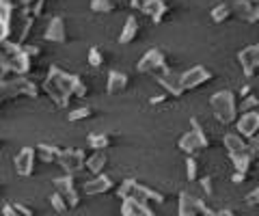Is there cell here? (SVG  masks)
Returning a JSON list of instances; mask_svg holds the SVG:
<instances>
[{
	"mask_svg": "<svg viewBox=\"0 0 259 216\" xmlns=\"http://www.w3.org/2000/svg\"><path fill=\"white\" fill-rule=\"evenodd\" d=\"M139 71L141 74H149V76H158L162 69H166V54L160 50V48H151L141 57L139 61Z\"/></svg>",
	"mask_w": 259,
	"mask_h": 216,
	"instance_id": "obj_6",
	"label": "cell"
},
{
	"mask_svg": "<svg viewBox=\"0 0 259 216\" xmlns=\"http://www.w3.org/2000/svg\"><path fill=\"white\" fill-rule=\"evenodd\" d=\"M229 158H231V162H233V171H240V173H248L250 166L255 164V158H253V151H250V145L244 151L229 154Z\"/></svg>",
	"mask_w": 259,
	"mask_h": 216,
	"instance_id": "obj_20",
	"label": "cell"
},
{
	"mask_svg": "<svg viewBox=\"0 0 259 216\" xmlns=\"http://www.w3.org/2000/svg\"><path fill=\"white\" fill-rule=\"evenodd\" d=\"M253 3H248V0H236V3L231 5V9H233V13L236 15H240L242 20H248V15H250V11H253Z\"/></svg>",
	"mask_w": 259,
	"mask_h": 216,
	"instance_id": "obj_29",
	"label": "cell"
},
{
	"mask_svg": "<svg viewBox=\"0 0 259 216\" xmlns=\"http://www.w3.org/2000/svg\"><path fill=\"white\" fill-rule=\"evenodd\" d=\"M41 91L50 98L59 108H67L74 98H87L89 87L80 76L69 74L61 67H50L41 80Z\"/></svg>",
	"mask_w": 259,
	"mask_h": 216,
	"instance_id": "obj_1",
	"label": "cell"
},
{
	"mask_svg": "<svg viewBox=\"0 0 259 216\" xmlns=\"http://www.w3.org/2000/svg\"><path fill=\"white\" fill-rule=\"evenodd\" d=\"M209 212L212 210L199 197H194L190 193L180 195V216H207Z\"/></svg>",
	"mask_w": 259,
	"mask_h": 216,
	"instance_id": "obj_13",
	"label": "cell"
},
{
	"mask_svg": "<svg viewBox=\"0 0 259 216\" xmlns=\"http://www.w3.org/2000/svg\"><path fill=\"white\" fill-rule=\"evenodd\" d=\"M248 3H253V5H259V0H248Z\"/></svg>",
	"mask_w": 259,
	"mask_h": 216,
	"instance_id": "obj_42",
	"label": "cell"
},
{
	"mask_svg": "<svg viewBox=\"0 0 259 216\" xmlns=\"http://www.w3.org/2000/svg\"><path fill=\"white\" fill-rule=\"evenodd\" d=\"M13 28V3L11 0H0V41L11 37Z\"/></svg>",
	"mask_w": 259,
	"mask_h": 216,
	"instance_id": "obj_16",
	"label": "cell"
},
{
	"mask_svg": "<svg viewBox=\"0 0 259 216\" xmlns=\"http://www.w3.org/2000/svg\"><path fill=\"white\" fill-rule=\"evenodd\" d=\"M212 80V71H209L205 65H197V67H190L182 74V82H184V91H192V89H199V87L207 84Z\"/></svg>",
	"mask_w": 259,
	"mask_h": 216,
	"instance_id": "obj_10",
	"label": "cell"
},
{
	"mask_svg": "<svg viewBox=\"0 0 259 216\" xmlns=\"http://www.w3.org/2000/svg\"><path fill=\"white\" fill-rule=\"evenodd\" d=\"M41 93V84L35 82L30 76H18L9 80H0V102L15 100V98H30L37 100Z\"/></svg>",
	"mask_w": 259,
	"mask_h": 216,
	"instance_id": "obj_4",
	"label": "cell"
},
{
	"mask_svg": "<svg viewBox=\"0 0 259 216\" xmlns=\"http://www.w3.org/2000/svg\"><path fill=\"white\" fill-rule=\"evenodd\" d=\"M253 110H259V95L250 93V95H246V98H242L240 113H253Z\"/></svg>",
	"mask_w": 259,
	"mask_h": 216,
	"instance_id": "obj_30",
	"label": "cell"
},
{
	"mask_svg": "<svg viewBox=\"0 0 259 216\" xmlns=\"http://www.w3.org/2000/svg\"><path fill=\"white\" fill-rule=\"evenodd\" d=\"M3 212H5V216H22V214H20L18 210H15V207H13V205H7V207H5V210H3Z\"/></svg>",
	"mask_w": 259,
	"mask_h": 216,
	"instance_id": "obj_40",
	"label": "cell"
},
{
	"mask_svg": "<svg viewBox=\"0 0 259 216\" xmlns=\"http://www.w3.org/2000/svg\"><path fill=\"white\" fill-rule=\"evenodd\" d=\"M250 93H253V87H250V84H244V87L240 89V98H246V95H250Z\"/></svg>",
	"mask_w": 259,
	"mask_h": 216,
	"instance_id": "obj_41",
	"label": "cell"
},
{
	"mask_svg": "<svg viewBox=\"0 0 259 216\" xmlns=\"http://www.w3.org/2000/svg\"><path fill=\"white\" fill-rule=\"evenodd\" d=\"M35 158H37V151L32 147L22 149L20 154L15 156V169H18V173L22 175V178L32 175V171H35Z\"/></svg>",
	"mask_w": 259,
	"mask_h": 216,
	"instance_id": "obj_17",
	"label": "cell"
},
{
	"mask_svg": "<svg viewBox=\"0 0 259 216\" xmlns=\"http://www.w3.org/2000/svg\"><path fill=\"white\" fill-rule=\"evenodd\" d=\"M246 205H259V186L246 195Z\"/></svg>",
	"mask_w": 259,
	"mask_h": 216,
	"instance_id": "obj_36",
	"label": "cell"
},
{
	"mask_svg": "<svg viewBox=\"0 0 259 216\" xmlns=\"http://www.w3.org/2000/svg\"><path fill=\"white\" fill-rule=\"evenodd\" d=\"M186 178H188V182L199 180V162L192 156H188V160H186Z\"/></svg>",
	"mask_w": 259,
	"mask_h": 216,
	"instance_id": "obj_33",
	"label": "cell"
},
{
	"mask_svg": "<svg viewBox=\"0 0 259 216\" xmlns=\"http://www.w3.org/2000/svg\"><path fill=\"white\" fill-rule=\"evenodd\" d=\"M209 106L214 110V119L221 125H231L240 117V102L233 91H218L209 98Z\"/></svg>",
	"mask_w": 259,
	"mask_h": 216,
	"instance_id": "obj_3",
	"label": "cell"
},
{
	"mask_svg": "<svg viewBox=\"0 0 259 216\" xmlns=\"http://www.w3.org/2000/svg\"><path fill=\"white\" fill-rule=\"evenodd\" d=\"M212 182H214V180L209 178V175H205V178L199 180V184H201V188H203L205 195H212V193H214V184H212Z\"/></svg>",
	"mask_w": 259,
	"mask_h": 216,
	"instance_id": "obj_35",
	"label": "cell"
},
{
	"mask_svg": "<svg viewBox=\"0 0 259 216\" xmlns=\"http://www.w3.org/2000/svg\"><path fill=\"white\" fill-rule=\"evenodd\" d=\"M37 158L39 160H44L46 164H50V162H56V158H59L61 154V149L59 147H54V145H37Z\"/></svg>",
	"mask_w": 259,
	"mask_h": 216,
	"instance_id": "obj_26",
	"label": "cell"
},
{
	"mask_svg": "<svg viewBox=\"0 0 259 216\" xmlns=\"http://www.w3.org/2000/svg\"><path fill=\"white\" fill-rule=\"evenodd\" d=\"M93 13H112L117 11V0H91Z\"/></svg>",
	"mask_w": 259,
	"mask_h": 216,
	"instance_id": "obj_28",
	"label": "cell"
},
{
	"mask_svg": "<svg viewBox=\"0 0 259 216\" xmlns=\"http://www.w3.org/2000/svg\"><path fill=\"white\" fill-rule=\"evenodd\" d=\"M32 69V59L24 52L22 44L5 39L0 41V80L18 76H28Z\"/></svg>",
	"mask_w": 259,
	"mask_h": 216,
	"instance_id": "obj_2",
	"label": "cell"
},
{
	"mask_svg": "<svg viewBox=\"0 0 259 216\" xmlns=\"http://www.w3.org/2000/svg\"><path fill=\"white\" fill-rule=\"evenodd\" d=\"M87 61H89V65L91 67H102L104 65V54H102V50L100 48H89V54H87Z\"/></svg>",
	"mask_w": 259,
	"mask_h": 216,
	"instance_id": "obj_31",
	"label": "cell"
},
{
	"mask_svg": "<svg viewBox=\"0 0 259 216\" xmlns=\"http://www.w3.org/2000/svg\"><path fill=\"white\" fill-rule=\"evenodd\" d=\"M132 9L149 15L153 24H160L168 18V5L164 0H132Z\"/></svg>",
	"mask_w": 259,
	"mask_h": 216,
	"instance_id": "obj_7",
	"label": "cell"
},
{
	"mask_svg": "<svg viewBox=\"0 0 259 216\" xmlns=\"http://www.w3.org/2000/svg\"><path fill=\"white\" fill-rule=\"evenodd\" d=\"M104 164H106V154H104V151H95V154L87 160V169L91 171L93 175H100L102 169H104Z\"/></svg>",
	"mask_w": 259,
	"mask_h": 216,
	"instance_id": "obj_27",
	"label": "cell"
},
{
	"mask_svg": "<svg viewBox=\"0 0 259 216\" xmlns=\"http://www.w3.org/2000/svg\"><path fill=\"white\" fill-rule=\"evenodd\" d=\"M166 98H168V93H162V95H153V98H149V104H151V106H158V104L166 102Z\"/></svg>",
	"mask_w": 259,
	"mask_h": 216,
	"instance_id": "obj_39",
	"label": "cell"
},
{
	"mask_svg": "<svg viewBox=\"0 0 259 216\" xmlns=\"http://www.w3.org/2000/svg\"><path fill=\"white\" fill-rule=\"evenodd\" d=\"M156 78V82L164 89V93L168 95H173V98H182V95L186 93L184 91V82H182V74L180 71H175L171 67H166V69H162L158 76H153Z\"/></svg>",
	"mask_w": 259,
	"mask_h": 216,
	"instance_id": "obj_8",
	"label": "cell"
},
{
	"mask_svg": "<svg viewBox=\"0 0 259 216\" xmlns=\"http://www.w3.org/2000/svg\"><path fill=\"white\" fill-rule=\"evenodd\" d=\"M223 143H225V147H227V151H229V154H238V151L248 149V141H246L244 137H240L238 132H229V134H225Z\"/></svg>",
	"mask_w": 259,
	"mask_h": 216,
	"instance_id": "obj_22",
	"label": "cell"
},
{
	"mask_svg": "<svg viewBox=\"0 0 259 216\" xmlns=\"http://www.w3.org/2000/svg\"><path fill=\"white\" fill-rule=\"evenodd\" d=\"M231 15H233L231 5H225V3L212 7V11H209V18H212L214 24H225V22H229Z\"/></svg>",
	"mask_w": 259,
	"mask_h": 216,
	"instance_id": "obj_24",
	"label": "cell"
},
{
	"mask_svg": "<svg viewBox=\"0 0 259 216\" xmlns=\"http://www.w3.org/2000/svg\"><path fill=\"white\" fill-rule=\"evenodd\" d=\"M236 132L240 137H244L248 143L253 141L259 134V110H253V113H242L236 121Z\"/></svg>",
	"mask_w": 259,
	"mask_h": 216,
	"instance_id": "obj_12",
	"label": "cell"
},
{
	"mask_svg": "<svg viewBox=\"0 0 259 216\" xmlns=\"http://www.w3.org/2000/svg\"><path fill=\"white\" fill-rule=\"evenodd\" d=\"M130 87V76L123 74V71H117V69H110L108 71V78H106V91L110 95H119L123 93Z\"/></svg>",
	"mask_w": 259,
	"mask_h": 216,
	"instance_id": "obj_18",
	"label": "cell"
},
{
	"mask_svg": "<svg viewBox=\"0 0 259 216\" xmlns=\"http://www.w3.org/2000/svg\"><path fill=\"white\" fill-rule=\"evenodd\" d=\"M139 30H141V24L134 15H127L125 22H123V28H121V35H119V44L121 46H127L132 44L136 37H139Z\"/></svg>",
	"mask_w": 259,
	"mask_h": 216,
	"instance_id": "obj_19",
	"label": "cell"
},
{
	"mask_svg": "<svg viewBox=\"0 0 259 216\" xmlns=\"http://www.w3.org/2000/svg\"><path fill=\"white\" fill-rule=\"evenodd\" d=\"M246 22L250 24V26H257V24H259V5L253 7V11H250V15H248Z\"/></svg>",
	"mask_w": 259,
	"mask_h": 216,
	"instance_id": "obj_37",
	"label": "cell"
},
{
	"mask_svg": "<svg viewBox=\"0 0 259 216\" xmlns=\"http://www.w3.org/2000/svg\"><path fill=\"white\" fill-rule=\"evenodd\" d=\"M22 48H24V52H26L30 59H35V57L41 54V48H39L37 44H22Z\"/></svg>",
	"mask_w": 259,
	"mask_h": 216,
	"instance_id": "obj_34",
	"label": "cell"
},
{
	"mask_svg": "<svg viewBox=\"0 0 259 216\" xmlns=\"http://www.w3.org/2000/svg\"><path fill=\"white\" fill-rule=\"evenodd\" d=\"M54 186H56V193H59L67 207H76L78 205V195H76V188H74V180L71 175H63V178H56L54 180Z\"/></svg>",
	"mask_w": 259,
	"mask_h": 216,
	"instance_id": "obj_15",
	"label": "cell"
},
{
	"mask_svg": "<svg viewBox=\"0 0 259 216\" xmlns=\"http://www.w3.org/2000/svg\"><path fill=\"white\" fill-rule=\"evenodd\" d=\"M93 115V108L91 106H80V108H74L71 113L67 115L69 121H82V119H89Z\"/></svg>",
	"mask_w": 259,
	"mask_h": 216,
	"instance_id": "obj_32",
	"label": "cell"
},
{
	"mask_svg": "<svg viewBox=\"0 0 259 216\" xmlns=\"http://www.w3.org/2000/svg\"><path fill=\"white\" fill-rule=\"evenodd\" d=\"M238 61L242 65V71L244 76L253 78L255 74H259V41L253 46H246L238 52Z\"/></svg>",
	"mask_w": 259,
	"mask_h": 216,
	"instance_id": "obj_11",
	"label": "cell"
},
{
	"mask_svg": "<svg viewBox=\"0 0 259 216\" xmlns=\"http://www.w3.org/2000/svg\"><path fill=\"white\" fill-rule=\"evenodd\" d=\"M123 214L125 216H153L149 212V207L143 201H136V199H125L123 203Z\"/></svg>",
	"mask_w": 259,
	"mask_h": 216,
	"instance_id": "obj_23",
	"label": "cell"
},
{
	"mask_svg": "<svg viewBox=\"0 0 259 216\" xmlns=\"http://www.w3.org/2000/svg\"><path fill=\"white\" fill-rule=\"evenodd\" d=\"M112 188V182L108 175H95V178L91 182H87L84 184V190L89 195H104V193H108V190Z\"/></svg>",
	"mask_w": 259,
	"mask_h": 216,
	"instance_id": "obj_21",
	"label": "cell"
},
{
	"mask_svg": "<svg viewBox=\"0 0 259 216\" xmlns=\"http://www.w3.org/2000/svg\"><path fill=\"white\" fill-rule=\"evenodd\" d=\"M246 175H248V173H240V171H233V173H231V182L236 184V186H240V184H244V182H246Z\"/></svg>",
	"mask_w": 259,
	"mask_h": 216,
	"instance_id": "obj_38",
	"label": "cell"
},
{
	"mask_svg": "<svg viewBox=\"0 0 259 216\" xmlns=\"http://www.w3.org/2000/svg\"><path fill=\"white\" fill-rule=\"evenodd\" d=\"M67 24L61 15H54V18L48 22L46 26V33H44V41L48 44H65L67 41Z\"/></svg>",
	"mask_w": 259,
	"mask_h": 216,
	"instance_id": "obj_14",
	"label": "cell"
},
{
	"mask_svg": "<svg viewBox=\"0 0 259 216\" xmlns=\"http://www.w3.org/2000/svg\"><path fill=\"white\" fill-rule=\"evenodd\" d=\"M177 145H180V149L184 151V154H188V156H194L197 151L205 149L209 145V139H207V134L203 130V125H201L194 117L190 119V130L186 134H182V139H180Z\"/></svg>",
	"mask_w": 259,
	"mask_h": 216,
	"instance_id": "obj_5",
	"label": "cell"
},
{
	"mask_svg": "<svg viewBox=\"0 0 259 216\" xmlns=\"http://www.w3.org/2000/svg\"><path fill=\"white\" fill-rule=\"evenodd\" d=\"M87 160L89 158L82 149H61L56 162H59V166H63V171L67 175H74L82 169V166H87Z\"/></svg>",
	"mask_w": 259,
	"mask_h": 216,
	"instance_id": "obj_9",
	"label": "cell"
},
{
	"mask_svg": "<svg viewBox=\"0 0 259 216\" xmlns=\"http://www.w3.org/2000/svg\"><path fill=\"white\" fill-rule=\"evenodd\" d=\"M110 143H112V137L106 132H93V134H89V145H91L95 151H104L106 147H110Z\"/></svg>",
	"mask_w": 259,
	"mask_h": 216,
	"instance_id": "obj_25",
	"label": "cell"
}]
</instances>
